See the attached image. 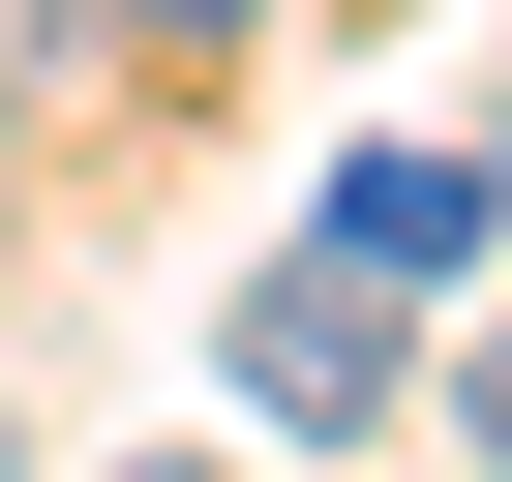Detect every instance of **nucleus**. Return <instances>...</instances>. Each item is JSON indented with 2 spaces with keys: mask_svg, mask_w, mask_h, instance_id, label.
Masks as SVG:
<instances>
[{
  "mask_svg": "<svg viewBox=\"0 0 512 482\" xmlns=\"http://www.w3.org/2000/svg\"><path fill=\"white\" fill-rule=\"evenodd\" d=\"M422 392V332H392V272H362V241H302V272H241V422H392Z\"/></svg>",
  "mask_w": 512,
  "mask_h": 482,
  "instance_id": "1",
  "label": "nucleus"
},
{
  "mask_svg": "<svg viewBox=\"0 0 512 482\" xmlns=\"http://www.w3.org/2000/svg\"><path fill=\"white\" fill-rule=\"evenodd\" d=\"M332 241H362V272L422 302V272H452V241H482V181H452V151H362V181H332Z\"/></svg>",
  "mask_w": 512,
  "mask_h": 482,
  "instance_id": "2",
  "label": "nucleus"
},
{
  "mask_svg": "<svg viewBox=\"0 0 512 482\" xmlns=\"http://www.w3.org/2000/svg\"><path fill=\"white\" fill-rule=\"evenodd\" d=\"M121 91V0H0V121H91Z\"/></svg>",
  "mask_w": 512,
  "mask_h": 482,
  "instance_id": "3",
  "label": "nucleus"
},
{
  "mask_svg": "<svg viewBox=\"0 0 512 482\" xmlns=\"http://www.w3.org/2000/svg\"><path fill=\"white\" fill-rule=\"evenodd\" d=\"M452 452H482V482H512V332H452Z\"/></svg>",
  "mask_w": 512,
  "mask_h": 482,
  "instance_id": "4",
  "label": "nucleus"
},
{
  "mask_svg": "<svg viewBox=\"0 0 512 482\" xmlns=\"http://www.w3.org/2000/svg\"><path fill=\"white\" fill-rule=\"evenodd\" d=\"M121 31H151V61H211V31H241V0H121Z\"/></svg>",
  "mask_w": 512,
  "mask_h": 482,
  "instance_id": "5",
  "label": "nucleus"
},
{
  "mask_svg": "<svg viewBox=\"0 0 512 482\" xmlns=\"http://www.w3.org/2000/svg\"><path fill=\"white\" fill-rule=\"evenodd\" d=\"M0 482H31V392H0Z\"/></svg>",
  "mask_w": 512,
  "mask_h": 482,
  "instance_id": "6",
  "label": "nucleus"
},
{
  "mask_svg": "<svg viewBox=\"0 0 512 482\" xmlns=\"http://www.w3.org/2000/svg\"><path fill=\"white\" fill-rule=\"evenodd\" d=\"M121 482H211V452H121Z\"/></svg>",
  "mask_w": 512,
  "mask_h": 482,
  "instance_id": "7",
  "label": "nucleus"
}]
</instances>
